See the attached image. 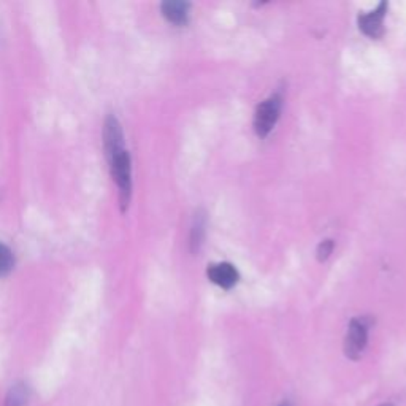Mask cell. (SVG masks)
Here are the masks:
<instances>
[{"label": "cell", "instance_id": "obj_11", "mask_svg": "<svg viewBox=\"0 0 406 406\" xmlns=\"http://www.w3.org/2000/svg\"><path fill=\"white\" fill-rule=\"evenodd\" d=\"M379 406H394L392 403H383V405H379Z\"/></svg>", "mask_w": 406, "mask_h": 406}, {"label": "cell", "instance_id": "obj_4", "mask_svg": "<svg viewBox=\"0 0 406 406\" xmlns=\"http://www.w3.org/2000/svg\"><path fill=\"white\" fill-rule=\"evenodd\" d=\"M389 5L387 2H381L377 8L368 13H360L357 18V24L360 32L367 37L377 40L384 35V19L387 14Z\"/></svg>", "mask_w": 406, "mask_h": 406}, {"label": "cell", "instance_id": "obj_12", "mask_svg": "<svg viewBox=\"0 0 406 406\" xmlns=\"http://www.w3.org/2000/svg\"><path fill=\"white\" fill-rule=\"evenodd\" d=\"M281 406H287V405H281Z\"/></svg>", "mask_w": 406, "mask_h": 406}, {"label": "cell", "instance_id": "obj_3", "mask_svg": "<svg viewBox=\"0 0 406 406\" xmlns=\"http://www.w3.org/2000/svg\"><path fill=\"white\" fill-rule=\"evenodd\" d=\"M372 327L370 318H354L348 326L346 337H344V354L348 359L359 360L367 348L368 332Z\"/></svg>", "mask_w": 406, "mask_h": 406}, {"label": "cell", "instance_id": "obj_9", "mask_svg": "<svg viewBox=\"0 0 406 406\" xmlns=\"http://www.w3.org/2000/svg\"><path fill=\"white\" fill-rule=\"evenodd\" d=\"M14 268V254L5 243L0 241V278L7 276Z\"/></svg>", "mask_w": 406, "mask_h": 406}, {"label": "cell", "instance_id": "obj_1", "mask_svg": "<svg viewBox=\"0 0 406 406\" xmlns=\"http://www.w3.org/2000/svg\"><path fill=\"white\" fill-rule=\"evenodd\" d=\"M104 145L110 162L111 176L118 186L123 211L129 206L132 197V160L124 145L123 127L116 116H108L104 126Z\"/></svg>", "mask_w": 406, "mask_h": 406}, {"label": "cell", "instance_id": "obj_6", "mask_svg": "<svg viewBox=\"0 0 406 406\" xmlns=\"http://www.w3.org/2000/svg\"><path fill=\"white\" fill-rule=\"evenodd\" d=\"M189 10L191 5L187 2H182V0H167L160 5L162 16H164L167 21L175 25H186L189 21Z\"/></svg>", "mask_w": 406, "mask_h": 406}, {"label": "cell", "instance_id": "obj_10", "mask_svg": "<svg viewBox=\"0 0 406 406\" xmlns=\"http://www.w3.org/2000/svg\"><path fill=\"white\" fill-rule=\"evenodd\" d=\"M333 248H335V243H333V240H322L321 243H319V246H318V261L319 262H324V261H327V259L330 257V254H332V251H333Z\"/></svg>", "mask_w": 406, "mask_h": 406}, {"label": "cell", "instance_id": "obj_8", "mask_svg": "<svg viewBox=\"0 0 406 406\" xmlns=\"http://www.w3.org/2000/svg\"><path fill=\"white\" fill-rule=\"evenodd\" d=\"M30 397V389L29 385L18 381L10 387L7 397H5V406H25Z\"/></svg>", "mask_w": 406, "mask_h": 406}, {"label": "cell", "instance_id": "obj_5", "mask_svg": "<svg viewBox=\"0 0 406 406\" xmlns=\"http://www.w3.org/2000/svg\"><path fill=\"white\" fill-rule=\"evenodd\" d=\"M206 276L216 286L228 291V289L237 286L238 279H240V273H238L235 265H232L230 262H217L208 265Z\"/></svg>", "mask_w": 406, "mask_h": 406}, {"label": "cell", "instance_id": "obj_2", "mask_svg": "<svg viewBox=\"0 0 406 406\" xmlns=\"http://www.w3.org/2000/svg\"><path fill=\"white\" fill-rule=\"evenodd\" d=\"M283 94L281 91L273 93L270 97H267L257 105L256 113H254V132L259 139H267L270 132L275 129L279 116L283 110Z\"/></svg>", "mask_w": 406, "mask_h": 406}, {"label": "cell", "instance_id": "obj_7", "mask_svg": "<svg viewBox=\"0 0 406 406\" xmlns=\"http://www.w3.org/2000/svg\"><path fill=\"white\" fill-rule=\"evenodd\" d=\"M205 235H206V213L203 210H197L191 226L189 245H191L192 252L197 254L202 250L203 243H205Z\"/></svg>", "mask_w": 406, "mask_h": 406}]
</instances>
